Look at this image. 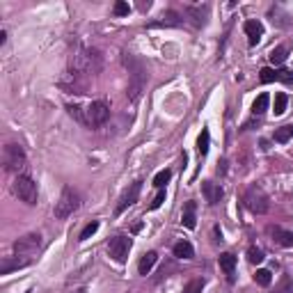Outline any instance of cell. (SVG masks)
Listing matches in <instances>:
<instances>
[{
  "label": "cell",
  "instance_id": "obj_1",
  "mask_svg": "<svg viewBox=\"0 0 293 293\" xmlns=\"http://www.w3.org/2000/svg\"><path fill=\"white\" fill-rule=\"evenodd\" d=\"M124 67L128 69V73H131V83H128V99L131 101H138L140 99L142 89H145L146 85V69L145 64H142V60H138L135 55L131 53H124Z\"/></svg>",
  "mask_w": 293,
  "mask_h": 293
},
{
  "label": "cell",
  "instance_id": "obj_2",
  "mask_svg": "<svg viewBox=\"0 0 293 293\" xmlns=\"http://www.w3.org/2000/svg\"><path fill=\"white\" fill-rule=\"evenodd\" d=\"M243 202H245V206L257 215H264L268 213V208H270V200H268V195L264 193V188L261 186H250L243 195Z\"/></svg>",
  "mask_w": 293,
  "mask_h": 293
},
{
  "label": "cell",
  "instance_id": "obj_3",
  "mask_svg": "<svg viewBox=\"0 0 293 293\" xmlns=\"http://www.w3.org/2000/svg\"><path fill=\"white\" fill-rule=\"evenodd\" d=\"M2 165H5L7 172H19L21 167L26 165L23 146L16 145V142H9V145L2 146Z\"/></svg>",
  "mask_w": 293,
  "mask_h": 293
},
{
  "label": "cell",
  "instance_id": "obj_4",
  "mask_svg": "<svg viewBox=\"0 0 293 293\" xmlns=\"http://www.w3.org/2000/svg\"><path fill=\"white\" fill-rule=\"evenodd\" d=\"M14 193L19 197L21 202H26V204H37V183H34L32 176H28V174H19L16 181H14Z\"/></svg>",
  "mask_w": 293,
  "mask_h": 293
},
{
  "label": "cell",
  "instance_id": "obj_5",
  "mask_svg": "<svg viewBox=\"0 0 293 293\" xmlns=\"http://www.w3.org/2000/svg\"><path fill=\"white\" fill-rule=\"evenodd\" d=\"M78 204H80V200H78V193L73 190V188H64L62 190V195H60V200H58V204H55V218H60V220H64V218H69V215L78 208Z\"/></svg>",
  "mask_w": 293,
  "mask_h": 293
},
{
  "label": "cell",
  "instance_id": "obj_6",
  "mask_svg": "<svg viewBox=\"0 0 293 293\" xmlns=\"http://www.w3.org/2000/svg\"><path fill=\"white\" fill-rule=\"evenodd\" d=\"M131 245H133L131 236H124V234L110 238V243H108V254H110V259L117 261V264H126L128 252H131Z\"/></svg>",
  "mask_w": 293,
  "mask_h": 293
},
{
  "label": "cell",
  "instance_id": "obj_7",
  "mask_svg": "<svg viewBox=\"0 0 293 293\" xmlns=\"http://www.w3.org/2000/svg\"><path fill=\"white\" fill-rule=\"evenodd\" d=\"M85 117H87V126H103L110 117V106L106 101H92L85 110Z\"/></svg>",
  "mask_w": 293,
  "mask_h": 293
},
{
  "label": "cell",
  "instance_id": "obj_8",
  "mask_svg": "<svg viewBox=\"0 0 293 293\" xmlns=\"http://www.w3.org/2000/svg\"><path fill=\"white\" fill-rule=\"evenodd\" d=\"M41 247V236L39 234H28V236H23V238H19L16 243H14V252L19 254V257H30L32 252H37Z\"/></svg>",
  "mask_w": 293,
  "mask_h": 293
},
{
  "label": "cell",
  "instance_id": "obj_9",
  "mask_svg": "<svg viewBox=\"0 0 293 293\" xmlns=\"http://www.w3.org/2000/svg\"><path fill=\"white\" fill-rule=\"evenodd\" d=\"M140 190H142V181H135V183H131V188H128L124 195H121V200H119V204H117V208H115V213L121 215L128 206H131V204H135V202H138V197H140Z\"/></svg>",
  "mask_w": 293,
  "mask_h": 293
},
{
  "label": "cell",
  "instance_id": "obj_10",
  "mask_svg": "<svg viewBox=\"0 0 293 293\" xmlns=\"http://www.w3.org/2000/svg\"><path fill=\"white\" fill-rule=\"evenodd\" d=\"M181 23H183L181 14L174 12V9H170V12H165L158 21H151V23H149L146 28H179Z\"/></svg>",
  "mask_w": 293,
  "mask_h": 293
},
{
  "label": "cell",
  "instance_id": "obj_11",
  "mask_svg": "<svg viewBox=\"0 0 293 293\" xmlns=\"http://www.w3.org/2000/svg\"><path fill=\"white\" fill-rule=\"evenodd\" d=\"M243 30H245L247 34V41H250V46H257L261 41V37H264V23L261 21H245V26H243Z\"/></svg>",
  "mask_w": 293,
  "mask_h": 293
},
{
  "label": "cell",
  "instance_id": "obj_12",
  "mask_svg": "<svg viewBox=\"0 0 293 293\" xmlns=\"http://www.w3.org/2000/svg\"><path fill=\"white\" fill-rule=\"evenodd\" d=\"M266 232H268V236H273V240L277 243V245H282V247H293V234H291V232L282 229V227H275V225H270Z\"/></svg>",
  "mask_w": 293,
  "mask_h": 293
},
{
  "label": "cell",
  "instance_id": "obj_13",
  "mask_svg": "<svg viewBox=\"0 0 293 293\" xmlns=\"http://www.w3.org/2000/svg\"><path fill=\"white\" fill-rule=\"evenodd\" d=\"M202 193H204V197H206L208 204H218L220 200H222V188H220V183H213V181H204L202 183Z\"/></svg>",
  "mask_w": 293,
  "mask_h": 293
},
{
  "label": "cell",
  "instance_id": "obj_14",
  "mask_svg": "<svg viewBox=\"0 0 293 293\" xmlns=\"http://www.w3.org/2000/svg\"><path fill=\"white\" fill-rule=\"evenodd\" d=\"M30 264V259H12V257H5L2 264H0V275H9L12 270H19V268H26Z\"/></svg>",
  "mask_w": 293,
  "mask_h": 293
},
{
  "label": "cell",
  "instance_id": "obj_15",
  "mask_svg": "<svg viewBox=\"0 0 293 293\" xmlns=\"http://www.w3.org/2000/svg\"><path fill=\"white\" fill-rule=\"evenodd\" d=\"M172 252L176 259H193L195 257V247L188 243V240H179L176 245L172 247Z\"/></svg>",
  "mask_w": 293,
  "mask_h": 293
},
{
  "label": "cell",
  "instance_id": "obj_16",
  "mask_svg": "<svg viewBox=\"0 0 293 293\" xmlns=\"http://www.w3.org/2000/svg\"><path fill=\"white\" fill-rule=\"evenodd\" d=\"M156 261H158V254H156V252H146L145 257L140 259V264H138L140 275H149V273H151V268L156 266Z\"/></svg>",
  "mask_w": 293,
  "mask_h": 293
},
{
  "label": "cell",
  "instance_id": "obj_17",
  "mask_svg": "<svg viewBox=\"0 0 293 293\" xmlns=\"http://www.w3.org/2000/svg\"><path fill=\"white\" fill-rule=\"evenodd\" d=\"M195 208H197V204H195V202H188V204H186V211H183V218H181V222H183V227H186V229H195V227H197Z\"/></svg>",
  "mask_w": 293,
  "mask_h": 293
},
{
  "label": "cell",
  "instance_id": "obj_18",
  "mask_svg": "<svg viewBox=\"0 0 293 293\" xmlns=\"http://www.w3.org/2000/svg\"><path fill=\"white\" fill-rule=\"evenodd\" d=\"M220 268L225 270L227 275H229V282H234V268H236V257H234L232 252H225V254H220Z\"/></svg>",
  "mask_w": 293,
  "mask_h": 293
},
{
  "label": "cell",
  "instance_id": "obj_19",
  "mask_svg": "<svg viewBox=\"0 0 293 293\" xmlns=\"http://www.w3.org/2000/svg\"><path fill=\"white\" fill-rule=\"evenodd\" d=\"M268 58H270V62H273L275 67H277V64H284V62H287V58H289V46H287V44H284V46H277V48H273V51H270V55H268Z\"/></svg>",
  "mask_w": 293,
  "mask_h": 293
},
{
  "label": "cell",
  "instance_id": "obj_20",
  "mask_svg": "<svg viewBox=\"0 0 293 293\" xmlns=\"http://www.w3.org/2000/svg\"><path fill=\"white\" fill-rule=\"evenodd\" d=\"M208 146H211V133H208V128H202L200 138H197V151H200V156H206Z\"/></svg>",
  "mask_w": 293,
  "mask_h": 293
},
{
  "label": "cell",
  "instance_id": "obj_21",
  "mask_svg": "<svg viewBox=\"0 0 293 293\" xmlns=\"http://www.w3.org/2000/svg\"><path fill=\"white\" fill-rule=\"evenodd\" d=\"M268 103H270V96H268V94H259L257 101H254V106H252V113L254 115H264L268 110Z\"/></svg>",
  "mask_w": 293,
  "mask_h": 293
},
{
  "label": "cell",
  "instance_id": "obj_22",
  "mask_svg": "<svg viewBox=\"0 0 293 293\" xmlns=\"http://www.w3.org/2000/svg\"><path fill=\"white\" fill-rule=\"evenodd\" d=\"M293 138V124H287V126H282V128H277L275 131V142H289Z\"/></svg>",
  "mask_w": 293,
  "mask_h": 293
},
{
  "label": "cell",
  "instance_id": "obj_23",
  "mask_svg": "<svg viewBox=\"0 0 293 293\" xmlns=\"http://www.w3.org/2000/svg\"><path fill=\"white\" fill-rule=\"evenodd\" d=\"M254 282H257L259 287H270L273 275H270V270H266V268H259V270L254 273Z\"/></svg>",
  "mask_w": 293,
  "mask_h": 293
},
{
  "label": "cell",
  "instance_id": "obj_24",
  "mask_svg": "<svg viewBox=\"0 0 293 293\" xmlns=\"http://www.w3.org/2000/svg\"><path fill=\"white\" fill-rule=\"evenodd\" d=\"M170 179H172V170H163V172H158L156 176H153V186L158 188V190H163Z\"/></svg>",
  "mask_w": 293,
  "mask_h": 293
},
{
  "label": "cell",
  "instance_id": "obj_25",
  "mask_svg": "<svg viewBox=\"0 0 293 293\" xmlns=\"http://www.w3.org/2000/svg\"><path fill=\"white\" fill-rule=\"evenodd\" d=\"M186 14H188V16H193V23H195L197 28L206 23V19H204V14H202V7H188Z\"/></svg>",
  "mask_w": 293,
  "mask_h": 293
},
{
  "label": "cell",
  "instance_id": "obj_26",
  "mask_svg": "<svg viewBox=\"0 0 293 293\" xmlns=\"http://www.w3.org/2000/svg\"><path fill=\"white\" fill-rule=\"evenodd\" d=\"M266 259V254H264V250H261V247H250V250H247V261H250V264H261V261Z\"/></svg>",
  "mask_w": 293,
  "mask_h": 293
},
{
  "label": "cell",
  "instance_id": "obj_27",
  "mask_svg": "<svg viewBox=\"0 0 293 293\" xmlns=\"http://www.w3.org/2000/svg\"><path fill=\"white\" fill-rule=\"evenodd\" d=\"M273 293H293V277H289V275H284L282 277V282L275 287Z\"/></svg>",
  "mask_w": 293,
  "mask_h": 293
},
{
  "label": "cell",
  "instance_id": "obj_28",
  "mask_svg": "<svg viewBox=\"0 0 293 293\" xmlns=\"http://www.w3.org/2000/svg\"><path fill=\"white\" fill-rule=\"evenodd\" d=\"M67 110H69V115H71L73 119L78 121V124H85V126H87V117L83 115V108H80V106H69Z\"/></svg>",
  "mask_w": 293,
  "mask_h": 293
},
{
  "label": "cell",
  "instance_id": "obj_29",
  "mask_svg": "<svg viewBox=\"0 0 293 293\" xmlns=\"http://www.w3.org/2000/svg\"><path fill=\"white\" fill-rule=\"evenodd\" d=\"M259 80H261V83H275V80H277V71L270 69V67L261 69V71H259Z\"/></svg>",
  "mask_w": 293,
  "mask_h": 293
},
{
  "label": "cell",
  "instance_id": "obj_30",
  "mask_svg": "<svg viewBox=\"0 0 293 293\" xmlns=\"http://www.w3.org/2000/svg\"><path fill=\"white\" fill-rule=\"evenodd\" d=\"M287 103H289L287 94H277V96H275V115H284V110H287Z\"/></svg>",
  "mask_w": 293,
  "mask_h": 293
},
{
  "label": "cell",
  "instance_id": "obj_31",
  "mask_svg": "<svg viewBox=\"0 0 293 293\" xmlns=\"http://www.w3.org/2000/svg\"><path fill=\"white\" fill-rule=\"evenodd\" d=\"M202 289H204V280H193V282H188L186 289H183V293H202Z\"/></svg>",
  "mask_w": 293,
  "mask_h": 293
},
{
  "label": "cell",
  "instance_id": "obj_32",
  "mask_svg": "<svg viewBox=\"0 0 293 293\" xmlns=\"http://www.w3.org/2000/svg\"><path fill=\"white\" fill-rule=\"evenodd\" d=\"M96 232H99V222L94 220V222H89V225H87L85 229L80 232V240H87V238H89V236H94V234H96Z\"/></svg>",
  "mask_w": 293,
  "mask_h": 293
},
{
  "label": "cell",
  "instance_id": "obj_33",
  "mask_svg": "<svg viewBox=\"0 0 293 293\" xmlns=\"http://www.w3.org/2000/svg\"><path fill=\"white\" fill-rule=\"evenodd\" d=\"M277 80L291 85V83H293V71H291V69H277Z\"/></svg>",
  "mask_w": 293,
  "mask_h": 293
},
{
  "label": "cell",
  "instance_id": "obj_34",
  "mask_svg": "<svg viewBox=\"0 0 293 293\" xmlns=\"http://www.w3.org/2000/svg\"><path fill=\"white\" fill-rule=\"evenodd\" d=\"M128 12H131V7H128V2H115V16H128Z\"/></svg>",
  "mask_w": 293,
  "mask_h": 293
},
{
  "label": "cell",
  "instance_id": "obj_35",
  "mask_svg": "<svg viewBox=\"0 0 293 293\" xmlns=\"http://www.w3.org/2000/svg\"><path fill=\"white\" fill-rule=\"evenodd\" d=\"M163 202H165V190H158V195H156V197H153V202H151V211H156V208H160L163 206Z\"/></svg>",
  "mask_w": 293,
  "mask_h": 293
}]
</instances>
